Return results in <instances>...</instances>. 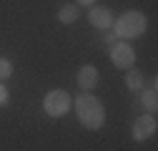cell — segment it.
Segmentation results:
<instances>
[{
  "label": "cell",
  "mask_w": 158,
  "mask_h": 151,
  "mask_svg": "<svg viewBox=\"0 0 158 151\" xmlns=\"http://www.w3.org/2000/svg\"><path fill=\"white\" fill-rule=\"evenodd\" d=\"M126 88H128V91H143V73H141V71H135V68H128Z\"/></svg>",
  "instance_id": "cell-9"
},
{
  "label": "cell",
  "mask_w": 158,
  "mask_h": 151,
  "mask_svg": "<svg viewBox=\"0 0 158 151\" xmlns=\"http://www.w3.org/2000/svg\"><path fill=\"white\" fill-rule=\"evenodd\" d=\"M78 15H81V8H78L75 3H70V5H63L60 10H58V20H60L63 25H70V23L78 20Z\"/></svg>",
  "instance_id": "cell-8"
},
{
  "label": "cell",
  "mask_w": 158,
  "mask_h": 151,
  "mask_svg": "<svg viewBox=\"0 0 158 151\" xmlns=\"http://www.w3.org/2000/svg\"><path fill=\"white\" fill-rule=\"evenodd\" d=\"M13 76V63L8 58H0V81H5Z\"/></svg>",
  "instance_id": "cell-11"
},
{
  "label": "cell",
  "mask_w": 158,
  "mask_h": 151,
  "mask_svg": "<svg viewBox=\"0 0 158 151\" xmlns=\"http://www.w3.org/2000/svg\"><path fill=\"white\" fill-rule=\"evenodd\" d=\"M110 63L115 66V68H121V71H128V68H133V63H135V50H133V45L131 43H126V41H115L113 45H110Z\"/></svg>",
  "instance_id": "cell-4"
},
{
  "label": "cell",
  "mask_w": 158,
  "mask_h": 151,
  "mask_svg": "<svg viewBox=\"0 0 158 151\" xmlns=\"http://www.w3.org/2000/svg\"><path fill=\"white\" fill-rule=\"evenodd\" d=\"M10 101V93H8V88L3 86V81H0V106H5Z\"/></svg>",
  "instance_id": "cell-12"
},
{
  "label": "cell",
  "mask_w": 158,
  "mask_h": 151,
  "mask_svg": "<svg viewBox=\"0 0 158 151\" xmlns=\"http://www.w3.org/2000/svg\"><path fill=\"white\" fill-rule=\"evenodd\" d=\"M113 33L121 38H141L148 28V18L141 13V10H126L118 20H113Z\"/></svg>",
  "instance_id": "cell-2"
},
{
  "label": "cell",
  "mask_w": 158,
  "mask_h": 151,
  "mask_svg": "<svg viewBox=\"0 0 158 151\" xmlns=\"http://www.w3.org/2000/svg\"><path fill=\"white\" fill-rule=\"evenodd\" d=\"M158 93H156V88H143V96H141V101H143V106H146V111L148 113H156V108H158Z\"/></svg>",
  "instance_id": "cell-10"
},
{
  "label": "cell",
  "mask_w": 158,
  "mask_h": 151,
  "mask_svg": "<svg viewBox=\"0 0 158 151\" xmlns=\"http://www.w3.org/2000/svg\"><path fill=\"white\" fill-rule=\"evenodd\" d=\"M103 41L113 45V43H115V33H106V35H103Z\"/></svg>",
  "instance_id": "cell-13"
},
{
  "label": "cell",
  "mask_w": 158,
  "mask_h": 151,
  "mask_svg": "<svg viewBox=\"0 0 158 151\" xmlns=\"http://www.w3.org/2000/svg\"><path fill=\"white\" fill-rule=\"evenodd\" d=\"M88 23H90L93 28H98V30H108V28L113 25V13H110L108 8H103V5H90V10H88Z\"/></svg>",
  "instance_id": "cell-6"
},
{
  "label": "cell",
  "mask_w": 158,
  "mask_h": 151,
  "mask_svg": "<svg viewBox=\"0 0 158 151\" xmlns=\"http://www.w3.org/2000/svg\"><path fill=\"white\" fill-rule=\"evenodd\" d=\"M93 3H95V0H75L78 8H81V5H93Z\"/></svg>",
  "instance_id": "cell-14"
},
{
  "label": "cell",
  "mask_w": 158,
  "mask_h": 151,
  "mask_svg": "<svg viewBox=\"0 0 158 151\" xmlns=\"http://www.w3.org/2000/svg\"><path fill=\"white\" fill-rule=\"evenodd\" d=\"M75 81H78V86H81V91H93L98 86V68L95 66H83L81 71H78Z\"/></svg>",
  "instance_id": "cell-7"
},
{
  "label": "cell",
  "mask_w": 158,
  "mask_h": 151,
  "mask_svg": "<svg viewBox=\"0 0 158 151\" xmlns=\"http://www.w3.org/2000/svg\"><path fill=\"white\" fill-rule=\"evenodd\" d=\"M133 139L135 141H146V139H153L156 131H158V121L153 119V113H148V116H138L133 121Z\"/></svg>",
  "instance_id": "cell-5"
},
{
  "label": "cell",
  "mask_w": 158,
  "mask_h": 151,
  "mask_svg": "<svg viewBox=\"0 0 158 151\" xmlns=\"http://www.w3.org/2000/svg\"><path fill=\"white\" fill-rule=\"evenodd\" d=\"M73 106H75L78 121L83 123V128H88V131L103 128V123H106V108H103V103L98 101L95 96H90L88 91H81V96H75Z\"/></svg>",
  "instance_id": "cell-1"
},
{
  "label": "cell",
  "mask_w": 158,
  "mask_h": 151,
  "mask_svg": "<svg viewBox=\"0 0 158 151\" xmlns=\"http://www.w3.org/2000/svg\"><path fill=\"white\" fill-rule=\"evenodd\" d=\"M70 106H73L70 93H65L63 88L48 91V93H45V98H43V111L48 113L50 119H60V116H65Z\"/></svg>",
  "instance_id": "cell-3"
}]
</instances>
